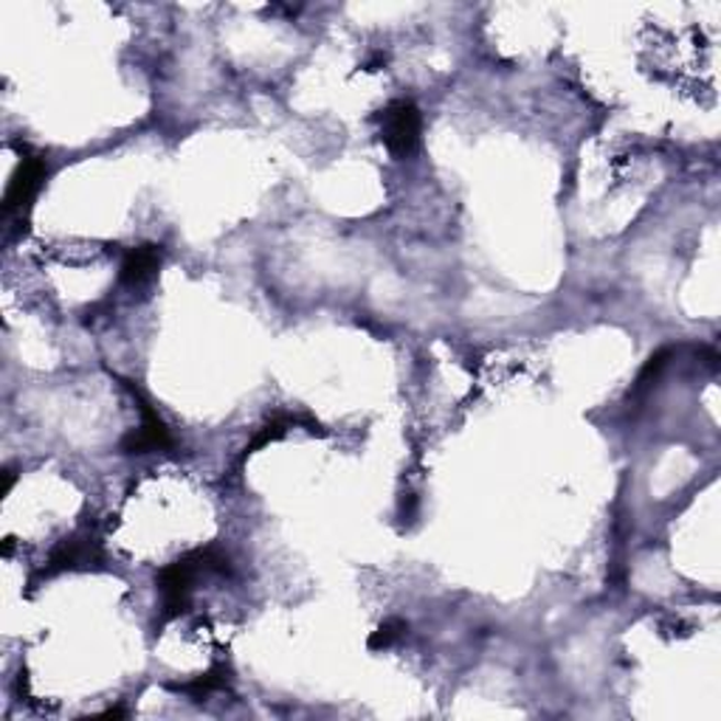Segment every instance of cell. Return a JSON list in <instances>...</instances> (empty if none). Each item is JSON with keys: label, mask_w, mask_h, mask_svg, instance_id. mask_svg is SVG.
<instances>
[{"label": "cell", "mask_w": 721, "mask_h": 721, "mask_svg": "<svg viewBox=\"0 0 721 721\" xmlns=\"http://www.w3.org/2000/svg\"><path fill=\"white\" fill-rule=\"evenodd\" d=\"M158 266H161V248L158 246L131 248L122 262V271H119V282L127 288L144 285L156 277Z\"/></svg>", "instance_id": "6"}, {"label": "cell", "mask_w": 721, "mask_h": 721, "mask_svg": "<svg viewBox=\"0 0 721 721\" xmlns=\"http://www.w3.org/2000/svg\"><path fill=\"white\" fill-rule=\"evenodd\" d=\"M293 423H296V420H291V417H273V420L268 423V426H262V429H260V435L254 437V440H251V446H248V449H246V454H251V451L262 449V446H268V442L280 440V437L285 435L288 429H291Z\"/></svg>", "instance_id": "8"}, {"label": "cell", "mask_w": 721, "mask_h": 721, "mask_svg": "<svg viewBox=\"0 0 721 721\" xmlns=\"http://www.w3.org/2000/svg\"><path fill=\"white\" fill-rule=\"evenodd\" d=\"M212 572H217V575L232 572V559H228V553H223L221 547H201V550H192V553L164 566L158 572L164 620L183 615L189 609V600H192L195 581L203 578V575H212Z\"/></svg>", "instance_id": "1"}, {"label": "cell", "mask_w": 721, "mask_h": 721, "mask_svg": "<svg viewBox=\"0 0 721 721\" xmlns=\"http://www.w3.org/2000/svg\"><path fill=\"white\" fill-rule=\"evenodd\" d=\"M127 390H131L133 397L138 401V409H142L144 420L136 431H131V435L124 437L122 449L127 451V454H150V451L169 449V446H172V437H169L167 423L161 420V415L153 409V403L147 401L136 386L127 384Z\"/></svg>", "instance_id": "3"}, {"label": "cell", "mask_w": 721, "mask_h": 721, "mask_svg": "<svg viewBox=\"0 0 721 721\" xmlns=\"http://www.w3.org/2000/svg\"><path fill=\"white\" fill-rule=\"evenodd\" d=\"M226 683H228L226 668H223V665H217V668L206 671V674H203V676L192 679V683L178 685V690L189 694V696H192V699H203V696H209V694H215V690L226 688Z\"/></svg>", "instance_id": "7"}, {"label": "cell", "mask_w": 721, "mask_h": 721, "mask_svg": "<svg viewBox=\"0 0 721 721\" xmlns=\"http://www.w3.org/2000/svg\"><path fill=\"white\" fill-rule=\"evenodd\" d=\"M378 122H381V138L390 147L392 156L406 158L417 150L423 133V116L412 99H397V102L386 104L384 111L378 113Z\"/></svg>", "instance_id": "2"}, {"label": "cell", "mask_w": 721, "mask_h": 721, "mask_svg": "<svg viewBox=\"0 0 721 721\" xmlns=\"http://www.w3.org/2000/svg\"><path fill=\"white\" fill-rule=\"evenodd\" d=\"M403 631H406V623H403V620H397V618L386 620V623L378 626V631L370 638V649L372 651L390 649V645L395 643V640L403 638Z\"/></svg>", "instance_id": "9"}, {"label": "cell", "mask_w": 721, "mask_h": 721, "mask_svg": "<svg viewBox=\"0 0 721 721\" xmlns=\"http://www.w3.org/2000/svg\"><path fill=\"white\" fill-rule=\"evenodd\" d=\"M99 561H102V544L88 533L74 536V539H66L54 550L40 575H57V572L66 570H88V566L99 564Z\"/></svg>", "instance_id": "4"}, {"label": "cell", "mask_w": 721, "mask_h": 721, "mask_svg": "<svg viewBox=\"0 0 721 721\" xmlns=\"http://www.w3.org/2000/svg\"><path fill=\"white\" fill-rule=\"evenodd\" d=\"M43 181H46V161L40 156L23 158V167H20V172L14 176L12 187H9L7 192V201H3L7 215H12V212H26L34 198H37Z\"/></svg>", "instance_id": "5"}]
</instances>
